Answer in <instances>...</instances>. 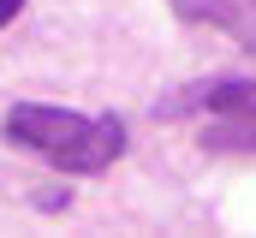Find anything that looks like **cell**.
<instances>
[{
	"mask_svg": "<svg viewBox=\"0 0 256 238\" xmlns=\"http://www.w3.org/2000/svg\"><path fill=\"white\" fill-rule=\"evenodd\" d=\"M18 6H24V0H0V30H6V24L18 18Z\"/></svg>",
	"mask_w": 256,
	"mask_h": 238,
	"instance_id": "obj_4",
	"label": "cell"
},
{
	"mask_svg": "<svg viewBox=\"0 0 256 238\" xmlns=\"http://www.w3.org/2000/svg\"><path fill=\"white\" fill-rule=\"evenodd\" d=\"M202 119L196 143L208 155H256V78H232V84H196L185 96H167L155 119Z\"/></svg>",
	"mask_w": 256,
	"mask_h": 238,
	"instance_id": "obj_2",
	"label": "cell"
},
{
	"mask_svg": "<svg viewBox=\"0 0 256 238\" xmlns=\"http://www.w3.org/2000/svg\"><path fill=\"white\" fill-rule=\"evenodd\" d=\"M6 143L54 161L60 173H108L126 155V125L114 114H72V108H48V102H18L0 119Z\"/></svg>",
	"mask_w": 256,
	"mask_h": 238,
	"instance_id": "obj_1",
	"label": "cell"
},
{
	"mask_svg": "<svg viewBox=\"0 0 256 238\" xmlns=\"http://www.w3.org/2000/svg\"><path fill=\"white\" fill-rule=\"evenodd\" d=\"M191 24H220L244 48H256V0H173Z\"/></svg>",
	"mask_w": 256,
	"mask_h": 238,
	"instance_id": "obj_3",
	"label": "cell"
}]
</instances>
